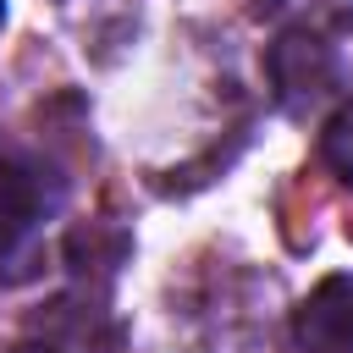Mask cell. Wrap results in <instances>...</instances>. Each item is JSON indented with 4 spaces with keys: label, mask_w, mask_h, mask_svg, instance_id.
I'll return each mask as SVG.
<instances>
[{
    "label": "cell",
    "mask_w": 353,
    "mask_h": 353,
    "mask_svg": "<svg viewBox=\"0 0 353 353\" xmlns=\"http://www.w3.org/2000/svg\"><path fill=\"white\" fill-rule=\"evenodd\" d=\"M0 22H6V0H0Z\"/></svg>",
    "instance_id": "7"
},
{
    "label": "cell",
    "mask_w": 353,
    "mask_h": 353,
    "mask_svg": "<svg viewBox=\"0 0 353 353\" xmlns=\"http://www.w3.org/2000/svg\"><path fill=\"white\" fill-rule=\"evenodd\" d=\"M39 221V171L22 160H0V259L28 243Z\"/></svg>",
    "instance_id": "3"
},
{
    "label": "cell",
    "mask_w": 353,
    "mask_h": 353,
    "mask_svg": "<svg viewBox=\"0 0 353 353\" xmlns=\"http://www.w3.org/2000/svg\"><path fill=\"white\" fill-rule=\"evenodd\" d=\"M320 160L353 188V105H342V110L325 121V132H320Z\"/></svg>",
    "instance_id": "5"
},
{
    "label": "cell",
    "mask_w": 353,
    "mask_h": 353,
    "mask_svg": "<svg viewBox=\"0 0 353 353\" xmlns=\"http://www.w3.org/2000/svg\"><path fill=\"white\" fill-rule=\"evenodd\" d=\"M265 17L276 22H298L309 33H325V28H347L353 22V0H259Z\"/></svg>",
    "instance_id": "4"
},
{
    "label": "cell",
    "mask_w": 353,
    "mask_h": 353,
    "mask_svg": "<svg viewBox=\"0 0 353 353\" xmlns=\"http://www.w3.org/2000/svg\"><path fill=\"white\" fill-rule=\"evenodd\" d=\"M276 66V83H281V99L287 105H303V99H320L325 88H331V55H325V44L314 39V33H287L281 44H276V55H270Z\"/></svg>",
    "instance_id": "2"
},
{
    "label": "cell",
    "mask_w": 353,
    "mask_h": 353,
    "mask_svg": "<svg viewBox=\"0 0 353 353\" xmlns=\"http://www.w3.org/2000/svg\"><path fill=\"white\" fill-rule=\"evenodd\" d=\"M17 353H66V347H17Z\"/></svg>",
    "instance_id": "6"
},
{
    "label": "cell",
    "mask_w": 353,
    "mask_h": 353,
    "mask_svg": "<svg viewBox=\"0 0 353 353\" xmlns=\"http://www.w3.org/2000/svg\"><path fill=\"white\" fill-rule=\"evenodd\" d=\"M292 336L303 353H353V281L325 276L292 314Z\"/></svg>",
    "instance_id": "1"
}]
</instances>
